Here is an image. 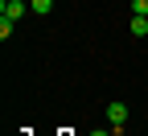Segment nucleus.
<instances>
[{
    "mask_svg": "<svg viewBox=\"0 0 148 136\" xmlns=\"http://www.w3.org/2000/svg\"><path fill=\"white\" fill-rule=\"evenodd\" d=\"M25 0H0V17H8V21H21V17H25Z\"/></svg>",
    "mask_w": 148,
    "mask_h": 136,
    "instance_id": "obj_1",
    "label": "nucleus"
},
{
    "mask_svg": "<svg viewBox=\"0 0 148 136\" xmlns=\"http://www.w3.org/2000/svg\"><path fill=\"white\" fill-rule=\"evenodd\" d=\"M107 120L115 124V128H123V124H127V103H119V99L107 103Z\"/></svg>",
    "mask_w": 148,
    "mask_h": 136,
    "instance_id": "obj_2",
    "label": "nucleus"
},
{
    "mask_svg": "<svg viewBox=\"0 0 148 136\" xmlns=\"http://www.w3.org/2000/svg\"><path fill=\"white\" fill-rule=\"evenodd\" d=\"M53 8V0H29V12H37V17H45Z\"/></svg>",
    "mask_w": 148,
    "mask_h": 136,
    "instance_id": "obj_3",
    "label": "nucleus"
},
{
    "mask_svg": "<svg viewBox=\"0 0 148 136\" xmlns=\"http://www.w3.org/2000/svg\"><path fill=\"white\" fill-rule=\"evenodd\" d=\"M132 33H136V37L148 33V17H136V12H132Z\"/></svg>",
    "mask_w": 148,
    "mask_h": 136,
    "instance_id": "obj_4",
    "label": "nucleus"
},
{
    "mask_svg": "<svg viewBox=\"0 0 148 136\" xmlns=\"http://www.w3.org/2000/svg\"><path fill=\"white\" fill-rule=\"evenodd\" d=\"M12 25H16V21H8V17H0V37H4V41H8V33H12Z\"/></svg>",
    "mask_w": 148,
    "mask_h": 136,
    "instance_id": "obj_5",
    "label": "nucleus"
},
{
    "mask_svg": "<svg viewBox=\"0 0 148 136\" xmlns=\"http://www.w3.org/2000/svg\"><path fill=\"white\" fill-rule=\"evenodd\" d=\"M132 12L136 17H148V0H132Z\"/></svg>",
    "mask_w": 148,
    "mask_h": 136,
    "instance_id": "obj_6",
    "label": "nucleus"
}]
</instances>
